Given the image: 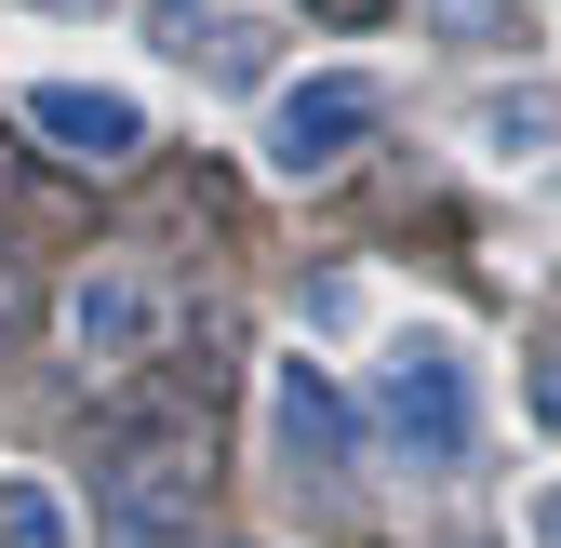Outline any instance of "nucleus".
<instances>
[{
  "label": "nucleus",
  "mask_w": 561,
  "mask_h": 548,
  "mask_svg": "<svg viewBox=\"0 0 561 548\" xmlns=\"http://www.w3.org/2000/svg\"><path fill=\"white\" fill-rule=\"evenodd\" d=\"M375 429L401 442V468H428V482H455L468 442H481V362L455 349L442 321H401L388 362H375Z\"/></svg>",
  "instance_id": "obj_1"
},
{
  "label": "nucleus",
  "mask_w": 561,
  "mask_h": 548,
  "mask_svg": "<svg viewBox=\"0 0 561 548\" xmlns=\"http://www.w3.org/2000/svg\"><path fill=\"white\" fill-rule=\"evenodd\" d=\"M375 121H388V94L362 81V67H321V81H295V94L267 107V174H280V187H321V174L362 161Z\"/></svg>",
  "instance_id": "obj_2"
},
{
  "label": "nucleus",
  "mask_w": 561,
  "mask_h": 548,
  "mask_svg": "<svg viewBox=\"0 0 561 548\" xmlns=\"http://www.w3.org/2000/svg\"><path fill=\"white\" fill-rule=\"evenodd\" d=\"M267 442H280V468H295V482H347V442H362V415H347V388L308 362V349H280L267 362Z\"/></svg>",
  "instance_id": "obj_3"
},
{
  "label": "nucleus",
  "mask_w": 561,
  "mask_h": 548,
  "mask_svg": "<svg viewBox=\"0 0 561 548\" xmlns=\"http://www.w3.org/2000/svg\"><path fill=\"white\" fill-rule=\"evenodd\" d=\"M27 134L67 161H134L148 148V107H134L121 81H27Z\"/></svg>",
  "instance_id": "obj_4"
},
{
  "label": "nucleus",
  "mask_w": 561,
  "mask_h": 548,
  "mask_svg": "<svg viewBox=\"0 0 561 548\" xmlns=\"http://www.w3.org/2000/svg\"><path fill=\"white\" fill-rule=\"evenodd\" d=\"M187 522H201V455H187V442H134V455L107 468V535L161 548V535H187Z\"/></svg>",
  "instance_id": "obj_5"
},
{
  "label": "nucleus",
  "mask_w": 561,
  "mask_h": 548,
  "mask_svg": "<svg viewBox=\"0 0 561 548\" xmlns=\"http://www.w3.org/2000/svg\"><path fill=\"white\" fill-rule=\"evenodd\" d=\"M468 148L481 161H548L561 148V81H495L468 107Z\"/></svg>",
  "instance_id": "obj_6"
},
{
  "label": "nucleus",
  "mask_w": 561,
  "mask_h": 548,
  "mask_svg": "<svg viewBox=\"0 0 561 548\" xmlns=\"http://www.w3.org/2000/svg\"><path fill=\"white\" fill-rule=\"evenodd\" d=\"M67 334H81V362H134L161 334V308H148V282H121V267H94L81 295H67Z\"/></svg>",
  "instance_id": "obj_7"
},
{
  "label": "nucleus",
  "mask_w": 561,
  "mask_h": 548,
  "mask_svg": "<svg viewBox=\"0 0 561 548\" xmlns=\"http://www.w3.org/2000/svg\"><path fill=\"white\" fill-rule=\"evenodd\" d=\"M267 14H187V67H201V81H215V94H254L267 81Z\"/></svg>",
  "instance_id": "obj_8"
},
{
  "label": "nucleus",
  "mask_w": 561,
  "mask_h": 548,
  "mask_svg": "<svg viewBox=\"0 0 561 548\" xmlns=\"http://www.w3.org/2000/svg\"><path fill=\"white\" fill-rule=\"evenodd\" d=\"M0 548H81V522H67V495L41 468H0Z\"/></svg>",
  "instance_id": "obj_9"
},
{
  "label": "nucleus",
  "mask_w": 561,
  "mask_h": 548,
  "mask_svg": "<svg viewBox=\"0 0 561 548\" xmlns=\"http://www.w3.org/2000/svg\"><path fill=\"white\" fill-rule=\"evenodd\" d=\"M522 535H535V548H561V482H548V495L522 509Z\"/></svg>",
  "instance_id": "obj_10"
},
{
  "label": "nucleus",
  "mask_w": 561,
  "mask_h": 548,
  "mask_svg": "<svg viewBox=\"0 0 561 548\" xmlns=\"http://www.w3.org/2000/svg\"><path fill=\"white\" fill-rule=\"evenodd\" d=\"M535 415H548V429H561V349H548V362H535Z\"/></svg>",
  "instance_id": "obj_11"
},
{
  "label": "nucleus",
  "mask_w": 561,
  "mask_h": 548,
  "mask_svg": "<svg viewBox=\"0 0 561 548\" xmlns=\"http://www.w3.org/2000/svg\"><path fill=\"white\" fill-rule=\"evenodd\" d=\"M442 14H455V27H495V0H442Z\"/></svg>",
  "instance_id": "obj_12"
}]
</instances>
